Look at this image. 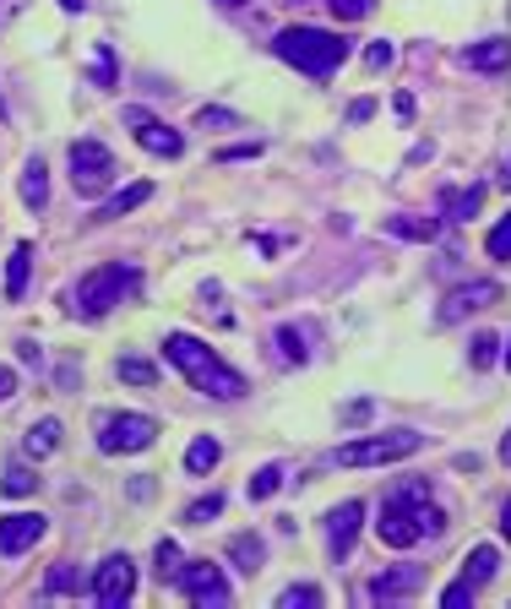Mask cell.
<instances>
[{"instance_id":"ac0fdd59","label":"cell","mask_w":511,"mask_h":609,"mask_svg":"<svg viewBox=\"0 0 511 609\" xmlns=\"http://www.w3.org/2000/svg\"><path fill=\"white\" fill-rule=\"evenodd\" d=\"M44 202H50V169H44V158H28V169H22V207L44 212Z\"/></svg>"},{"instance_id":"ee69618b","label":"cell","mask_w":511,"mask_h":609,"mask_svg":"<svg viewBox=\"0 0 511 609\" xmlns=\"http://www.w3.org/2000/svg\"><path fill=\"white\" fill-rule=\"evenodd\" d=\"M392 109H397V120H414V98H408V93H397V104H392Z\"/></svg>"},{"instance_id":"ffe728a7","label":"cell","mask_w":511,"mask_h":609,"mask_svg":"<svg viewBox=\"0 0 511 609\" xmlns=\"http://www.w3.org/2000/svg\"><path fill=\"white\" fill-rule=\"evenodd\" d=\"M28 272H33V245H11V262H6V300H22L28 294Z\"/></svg>"},{"instance_id":"30bf717a","label":"cell","mask_w":511,"mask_h":609,"mask_svg":"<svg viewBox=\"0 0 511 609\" xmlns=\"http://www.w3.org/2000/svg\"><path fill=\"white\" fill-rule=\"evenodd\" d=\"M136 594V560L131 555H109L98 571H93V599L104 609H126Z\"/></svg>"},{"instance_id":"5b68a950","label":"cell","mask_w":511,"mask_h":609,"mask_svg":"<svg viewBox=\"0 0 511 609\" xmlns=\"http://www.w3.org/2000/svg\"><path fill=\"white\" fill-rule=\"evenodd\" d=\"M142 283V272L126 267V262H104V267H93L82 283H76V316H87V322H98V316H109L121 300H126L131 288Z\"/></svg>"},{"instance_id":"e0dca14e","label":"cell","mask_w":511,"mask_h":609,"mask_svg":"<svg viewBox=\"0 0 511 609\" xmlns=\"http://www.w3.org/2000/svg\"><path fill=\"white\" fill-rule=\"evenodd\" d=\"M496 571H501V549H496V544H473V549L462 555V577H468L473 588H484Z\"/></svg>"},{"instance_id":"f35d334b","label":"cell","mask_w":511,"mask_h":609,"mask_svg":"<svg viewBox=\"0 0 511 609\" xmlns=\"http://www.w3.org/2000/svg\"><path fill=\"white\" fill-rule=\"evenodd\" d=\"M93 82H98V87L115 82V55H109V44H98V71H93Z\"/></svg>"},{"instance_id":"4dcf8cb0","label":"cell","mask_w":511,"mask_h":609,"mask_svg":"<svg viewBox=\"0 0 511 609\" xmlns=\"http://www.w3.org/2000/svg\"><path fill=\"white\" fill-rule=\"evenodd\" d=\"M212 517H223V495H218V490L186 506V523H196V528H201V523H212Z\"/></svg>"},{"instance_id":"2e32d148","label":"cell","mask_w":511,"mask_h":609,"mask_svg":"<svg viewBox=\"0 0 511 609\" xmlns=\"http://www.w3.org/2000/svg\"><path fill=\"white\" fill-rule=\"evenodd\" d=\"M462 66L468 71H507L511 66V39H484V44H468L462 50Z\"/></svg>"},{"instance_id":"8d00e7d4","label":"cell","mask_w":511,"mask_h":609,"mask_svg":"<svg viewBox=\"0 0 511 609\" xmlns=\"http://www.w3.org/2000/svg\"><path fill=\"white\" fill-rule=\"evenodd\" d=\"M371 419H376V403H371V398H354V403L343 408V424H354V430L371 424Z\"/></svg>"},{"instance_id":"ab89813d","label":"cell","mask_w":511,"mask_h":609,"mask_svg":"<svg viewBox=\"0 0 511 609\" xmlns=\"http://www.w3.org/2000/svg\"><path fill=\"white\" fill-rule=\"evenodd\" d=\"M255 153H261V141H240V147H223L218 158H223V164H240V158H255Z\"/></svg>"},{"instance_id":"cb8c5ba5","label":"cell","mask_w":511,"mask_h":609,"mask_svg":"<svg viewBox=\"0 0 511 609\" xmlns=\"http://www.w3.org/2000/svg\"><path fill=\"white\" fill-rule=\"evenodd\" d=\"M22 447H28V458H50V452L61 447V419H39V424L22 435Z\"/></svg>"},{"instance_id":"d6a6232c","label":"cell","mask_w":511,"mask_h":609,"mask_svg":"<svg viewBox=\"0 0 511 609\" xmlns=\"http://www.w3.org/2000/svg\"><path fill=\"white\" fill-rule=\"evenodd\" d=\"M321 605V588H311V582H305V588H283V594H278V609H316Z\"/></svg>"},{"instance_id":"7402d4cb","label":"cell","mask_w":511,"mask_h":609,"mask_svg":"<svg viewBox=\"0 0 511 609\" xmlns=\"http://www.w3.org/2000/svg\"><path fill=\"white\" fill-rule=\"evenodd\" d=\"M386 234H397V240H419V245H430V240L441 234V218H386Z\"/></svg>"},{"instance_id":"8992f818","label":"cell","mask_w":511,"mask_h":609,"mask_svg":"<svg viewBox=\"0 0 511 609\" xmlns=\"http://www.w3.org/2000/svg\"><path fill=\"white\" fill-rule=\"evenodd\" d=\"M115 180H121V164H115V153L104 141H93V136L71 141V186H76V197H98Z\"/></svg>"},{"instance_id":"9c48e42d","label":"cell","mask_w":511,"mask_h":609,"mask_svg":"<svg viewBox=\"0 0 511 609\" xmlns=\"http://www.w3.org/2000/svg\"><path fill=\"white\" fill-rule=\"evenodd\" d=\"M490 305H501V283H490V277L457 283L441 300V311H436V327H457V322H468L473 311H490Z\"/></svg>"},{"instance_id":"74e56055","label":"cell","mask_w":511,"mask_h":609,"mask_svg":"<svg viewBox=\"0 0 511 609\" xmlns=\"http://www.w3.org/2000/svg\"><path fill=\"white\" fill-rule=\"evenodd\" d=\"M392 55H397V50H392L386 39H376V44L365 50V66H371V71H386V66H392Z\"/></svg>"},{"instance_id":"681fc988","label":"cell","mask_w":511,"mask_h":609,"mask_svg":"<svg viewBox=\"0 0 511 609\" xmlns=\"http://www.w3.org/2000/svg\"><path fill=\"white\" fill-rule=\"evenodd\" d=\"M218 6H246V0H218Z\"/></svg>"},{"instance_id":"f546056e","label":"cell","mask_w":511,"mask_h":609,"mask_svg":"<svg viewBox=\"0 0 511 609\" xmlns=\"http://www.w3.org/2000/svg\"><path fill=\"white\" fill-rule=\"evenodd\" d=\"M76 588H82V571H76L71 560H61V566L44 577V594H76Z\"/></svg>"},{"instance_id":"d590c367","label":"cell","mask_w":511,"mask_h":609,"mask_svg":"<svg viewBox=\"0 0 511 609\" xmlns=\"http://www.w3.org/2000/svg\"><path fill=\"white\" fill-rule=\"evenodd\" d=\"M473 594H479V588H473V582L462 577V582H451L447 594H441V609H462V605H473Z\"/></svg>"},{"instance_id":"e575fe53","label":"cell","mask_w":511,"mask_h":609,"mask_svg":"<svg viewBox=\"0 0 511 609\" xmlns=\"http://www.w3.org/2000/svg\"><path fill=\"white\" fill-rule=\"evenodd\" d=\"M326 6H332L337 22H359V17H371V0H326Z\"/></svg>"},{"instance_id":"836d02e7","label":"cell","mask_w":511,"mask_h":609,"mask_svg":"<svg viewBox=\"0 0 511 609\" xmlns=\"http://www.w3.org/2000/svg\"><path fill=\"white\" fill-rule=\"evenodd\" d=\"M153 560H158V577H164V582H175V571H180V544H175V539H164V544H158V555H153Z\"/></svg>"},{"instance_id":"4316f807","label":"cell","mask_w":511,"mask_h":609,"mask_svg":"<svg viewBox=\"0 0 511 609\" xmlns=\"http://www.w3.org/2000/svg\"><path fill=\"white\" fill-rule=\"evenodd\" d=\"M484 251H490L496 262H511V212L507 218H496V229L484 234Z\"/></svg>"},{"instance_id":"7a4b0ae2","label":"cell","mask_w":511,"mask_h":609,"mask_svg":"<svg viewBox=\"0 0 511 609\" xmlns=\"http://www.w3.org/2000/svg\"><path fill=\"white\" fill-rule=\"evenodd\" d=\"M164 359L191 381L196 392H207V398H218V403H240V398L251 392V381H246L229 359H218L201 338H191V333H169V338H164Z\"/></svg>"},{"instance_id":"8fae6325","label":"cell","mask_w":511,"mask_h":609,"mask_svg":"<svg viewBox=\"0 0 511 609\" xmlns=\"http://www.w3.org/2000/svg\"><path fill=\"white\" fill-rule=\"evenodd\" d=\"M359 523H365V501H343V506H332L326 512V555L343 566L348 555H354V539H359Z\"/></svg>"},{"instance_id":"f1b7e54d","label":"cell","mask_w":511,"mask_h":609,"mask_svg":"<svg viewBox=\"0 0 511 609\" xmlns=\"http://www.w3.org/2000/svg\"><path fill=\"white\" fill-rule=\"evenodd\" d=\"M0 490H6V495H33V490H39V474H33V469H22V463H11L6 479H0Z\"/></svg>"},{"instance_id":"6da1fadb","label":"cell","mask_w":511,"mask_h":609,"mask_svg":"<svg viewBox=\"0 0 511 609\" xmlns=\"http://www.w3.org/2000/svg\"><path fill=\"white\" fill-rule=\"evenodd\" d=\"M441 534H447V512L430 501V479H397L392 495L382 501L376 539L386 549H414V544L441 539Z\"/></svg>"},{"instance_id":"9a60e30c","label":"cell","mask_w":511,"mask_h":609,"mask_svg":"<svg viewBox=\"0 0 511 609\" xmlns=\"http://www.w3.org/2000/svg\"><path fill=\"white\" fill-rule=\"evenodd\" d=\"M484 207V186H441V218L447 223H468Z\"/></svg>"},{"instance_id":"4fadbf2b","label":"cell","mask_w":511,"mask_h":609,"mask_svg":"<svg viewBox=\"0 0 511 609\" xmlns=\"http://www.w3.org/2000/svg\"><path fill=\"white\" fill-rule=\"evenodd\" d=\"M44 512H6L0 517V555L11 560V555H22V549H33V544L44 539Z\"/></svg>"},{"instance_id":"52a82bcc","label":"cell","mask_w":511,"mask_h":609,"mask_svg":"<svg viewBox=\"0 0 511 609\" xmlns=\"http://www.w3.org/2000/svg\"><path fill=\"white\" fill-rule=\"evenodd\" d=\"M175 588H180L196 609H223L229 599H234V588H229L223 566H212V560H191V566H180V571H175Z\"/></svg>"},{"instance_id":"7dc6e473","label":"cell","mask_w":511,"mask_h":609,"mask_svg":"<svg viewBox=\"0 0 511 609\" xmlns=\"http://www.w3.org/2000/svg\"><path fill=\"white\" fill-rule=\"evenodd\" d=\"M501 365H507V370H511V338H507V348H501Z\"/></svg>"},{"instance_id":"d6986e66","label":"cell","mask_w":511,"mask_h":609,"mask_svg":"<svg viewBox=\"0 0 511 609\" xmlns=\"http://www.w3.org/2000/svg\"><path fill=\"white\" fill-rule=\"evenodd\" d=\"M223 555H229V566H234V571H251V577H255V571H261V560H267V544L255 539V534H234Z\"/></svg>"},{"instance_id":"f907efd6","label":"cell","mask_w":511,"mask_h":609,"mask_svg":"<svg viewBox=\"0 0 511 609\" xmlns=\"http://www.w3.org/2000/svg\"><path fill=\"white\" fill-rule=\"evenodd\" d=\"M507 191H511V164H507Z\"/></svg>"},{"instance_id":"ba28073f","label":"cell","mask_w":511,"mask_h":609,"mask_svg":"<svg viewBox=\"0 0 511 609\" xmlns=\"http://www.w3.org/2000/svg\"><path fill=\"white\" fill-rule=\"evenodd\" d=\"M153 441H158V419H153V413H115V419H104V430H98V452H109V458L147 452Z\"/></svg>"},{"instance_id":"3957f363","label":"cell","mask_w":511,"mask_h":609,"mask_svg":"<svg viewBox=\"0 0 511 609\" xmlns=\"http://www.w3.org/2000/svg\"><path fill=\"white\" fill-rule=\"evenodd\" d=\"M278 61H289L294 71H305V76H316V82H326L332 71L348 61V39L343 33H332V28H283L278 33Z\"/></svg>"},{"instance_id":"484cf974","label":"cell","mask_w":511,"mask_h":609,"mask_svg":"<svg viewBox=\"0 0 511 609\" xmlns=\"http://www.w3.org/2000/svg\"><path fill=\"white\" fill-rule=\"evenodd\" d=\"M278 490H283V469H278V463H267V469H255V474H251V484H246V495H251V501H272Z\"/></svg>"},{"instance_id":"603a6c76","label":"cell","mask_w":511,"mask_h":609,"mask_svg":"<svg viewBox=\"0 0 511 609\" xmlns=\"http://www.w3.org/2000/svg\"><path fill=\"white\" fill-rule=\"evenodd\" d=\"M218 463H223V447L212 435H196L191 447H186V474H212Z\"/></svg>"},{"instance_id":"c3c4849f","label":"cell","mask_w":511,"mask_h":609,"mask_svg":"<svg viewBox=\"0 0 511 609\" xmlns=\"http://www.w3.org/2000/svg\"><path fill=\"white\" fill-rule=\"evenodd\" d=\"M61 11H82V0H61Z\"/></svg>"},{"instance_id":"60d3db41","label":"cell","mask_w":511,"mask_h":609,"mask_svg":"<svg viewBox=\"0 0 511 609\" xmlns=\"http://www.w3.org/2000/svg\"><path fill=\"white\" fill-rule=\"evenodd\" d=\"M196 126H240V120H234L229 109H201V115H196Z\"/></svg>"},{"instance_id":"bcb514c9","label":"cell","mask_w":511,"mask_h":609,"mask_svg":"<svg viewBox=\"0 0 511 609\" xmlns=\"http://www.w3.org/2000/svg\"><path fill=\"white\" fill-rule=\"evenodd\" d=\"M501 463L511 469V430H507V441H501Z\"/></svg>"},{"instance_id":"d4e9b609","label":"cell","mask_w":511,"mask_h":609,"mask_svg":"<svg viewBox=\"0 0 511 609\" xmlns=\"http://www.w3.org/2000/svg\"><path fill=\"white\" fill-rule=\"evenodd\" d=\"M496 359H501V338H496V333H473V343H468V365H473V370H490Z\"/></svg>"},{"instance_id":"83f0119b","label":"cell","mask_w":511,"mask_h":609,"mask_svg":"<svg viewBox=\"0 0 511 609\" xmlns=\"http://www.w3.org/2000/svg\"><path fill=\"white\" fill-rule=\"evenodd\" d=\"M278 348H283L289 365H305V359H311V348H305V333H300V327H278Z\"/></svg>"},{"instance_id":"b9f144b4","label":"cell","mask_w":511,"mask_h":609,"mask_svg":"<svg viewBox=\"0 0 511 609\" xmlns=\"http://www.w3.org/2000/svg\"><path fill=\"white\" fill-rule=\"evenodd\" d=\"M11 398H17V370L0 365V403H11Z\"/></svg>"},{"instance_id":"f6af8a7d","label":"cell","mask_w":511,"mask_h":609,"mask_svg":"<svg viewBox=\"0 0 511 609\" xmlns=\"http://www.w3.org/2000/svg\"><path fill=\"white\" fill-rule=\"evenodd\" d=\"M501 539H511V501L501 506Z\"/></svg>"},{"instance_id":"1f68e13d","label":"cell","mask_w":511,"mask_h":609,"mask_svg":"<svg viewBox=\"0 0 511 609\" xmlns=\"http://www.w3.org/2000/svg\"><path fill=\"white\" fill-rule=\"evenodd\" d=\"M115 370H121V381H131V387H153V381H158V370H153L147 359H131V354L115 365Z\"/></svg>"},{"instance_id":"7c38bea8","label":"cell","mask_w":511,"mask_h":609,"mask_svg":"<svg viewBox=\"0 0 511 609\" xmlns=\"http://www.w3.org/2000/svg\"><path fill=\"white\" fill-rule=\"evenodd\" d=\"M126 126H131V132H136V141H142V147H147L153 158H180V153H186V136L175 132V126H164L158 115H147V109H136V104H131V109H126Z\"/></svg>"},{"instance_id":"7bdbcfd3","label":"cell","mask_w":511,"mask_h":609,"mask_svg":"<svg viewBox=\"0 0 511 609\" xmlns=\"http://www.w3.org/2000/svg\"><path fill=\"white\" fill-rule=\"evenodd\" d=\"M371 115H376V104H371V98H354V109H348V120H354V126H365Z\"/></svg>"},{"instance_id":"44dd1931","label":"cell","mask_w":511,"mask_h":609,"mask_svg":"<svg viewBox=\"0 0 511 609\" xmlns=\"http://www.w3.org/2000/svg\"><path fill=\"white\" fill-rule=\"evenodd\" d=\"M153 197V186L147 180H136V186H126V191H115L109 202L98 207V223H115V218H126V212H136V207Z\"/></svg>"},{"instance_id":"277c9868","label":"cell","mask_w":511,"mask_h":609,"mask_svg":"<svg viewBox=\"0 0 511 609\" xmlns=\"http://www.w3.org/2000/svg\"><path fill=\"white\" fill-rule=\"evenodd\" d=\"M425 447L419 430H386V435H359V441H343L337 452H326V469H386V463H403Z\"/></svg>"},{"instance_id":"5bb4252c","label":"cell","mask_w":511,"mask_h":609,"mask_svg":"<svg viewBox=\"0 0 511 609\" xmlns=\"http://www.w3.org/2000/svg\"><path fill=\"white\" fill-rule=\"evenodd\" d=\"M425 588V571L419 566H397V571H376L371 582H365V599H408V594H419Z\"/></svg>"}]
</instances>
